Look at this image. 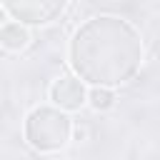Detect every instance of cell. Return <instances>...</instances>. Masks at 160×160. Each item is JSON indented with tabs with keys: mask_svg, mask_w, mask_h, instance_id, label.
<instances>
[{
	"mask_svg": "<svg viewBox=\"0 0 160 160\" xmlns=\"http://www.w3.org/2000/svg\"><path fill=\"white\" fill-rule=\"evenodd\" d=\"M30 42H32V32H30L28 25H22L18 20L2 22V28H0V45H2V50H8V52H22Z\"/></svg>",
	"mask_w": 160,
	"mask_h": 160,
	"instance_id": "obj_5",
	"label": "cell"
},
{
	"mask_svg": "<svg viewBox=\"0 0 160 160\" xmlns=\"http://www.w3.org/2000/svg\"><path fill=\"white\" fill-rule=\"evenodd\" d=\"M72 118L70 112L55 105H38L25 115L22 135L28 145L38 152H58L72 140Z\"/></svg>",
	"mask_w": 160,
	"mask_h": 160,
	"instance_id": "obj_2",
	"label": "cell"
},
{
	"mask_svg": "<svg viewBox=\"0 0 160 160\" xmlns=\"http://www.w3.org/2000/svg\"><path fill=\"white\" fill-rule=\"evenodd\" d=\"M88 90H90V85L72 72V75L55 78L48 88V98L55 108H60L65 112H78L80 108L88 105Z\"/></svg>",
	"mask_w": 160,
	"mask_h": 160,
	"instance_id": "obj_4",
	"label": "cell"
},
{
	"mask_svg": "<svg viewBox=\"0 0 160 160\" xmlns=\"http://www.w3.org/2000/svg\"><path fill=\"white\" fill-rule=\"evenodd\" d=\"M115 90L112 88H102V85H92L88 90V108L95 112H105L110 108H115Z\"/></svg>",
	"mask_w": 160,
	"mask_h": 160,
	"instance_id": "obj_6",
	"label": "cell"
},
{
	"mask_svg": "<svg viewBox=\"0 0 160 160\" xmlns=\"http://www.w3.org/2000/svg\"><path fill=\"white\" fill-rule=\"evenodd\" d=\"M2 8L12 20L35 28L58 20L65 12L68 0H2Z\"/></svg>",
	"mask_w": 160,
	"mask_h": 160,
	"instance_id": "obj_3",
	"label": "cell"
},
{
	"mask_svg": "<svg viewBox=\"0 0 160 160\" xmlns=\"http://www.w3.org/2000/svg\"><path fill=\"white\" fill-rule=\"evenodd\" d=\"M142 38L138 28L120 15H95L70 38L68 62L90 88H118L135 78L142 65Z\"/></svg>",
	"mask_w": 160,
	"mask_h": 160,
	"instance_id": "obj_1",
	"label": "cell"
}]
</instances>
